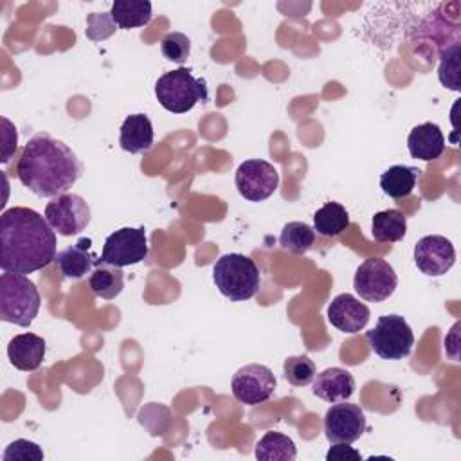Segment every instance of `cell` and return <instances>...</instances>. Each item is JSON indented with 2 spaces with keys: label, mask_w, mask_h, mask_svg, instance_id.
I'll return each instance as SVG.
<instances>
[{
  "label": "cell",
  "mask_w": 461,
  "mask_h": 461,
  "mask_svg": "<svg viewBox=\"0 0 461 461\" xmlns=\"http://www.w3.org/2000/svg\"><path fill=\"white\" fill-rule=\"evenodd\" d=\"M407 232V218L400 209H385L373 216L371 236L375 241H400Z\"/></svg>",
  "instance_id": "cell-23"
},
{
  "label": "cell",
  "mask_w": 461,
  "mask_h": 461,
  "mask_svg": "<svg viewBox=\"0 0 461 461\" xmlns=\"http://www.w3.org/2000/svg\"><path fill=\"white\" fill-rule=\"evenodd\" d=\"M407 148L412 158L425 162L436 160L445 151V137L438 124L423 122L414 126L407 137Z\"/></svg>",
  "instance_id": "cell-18"
},
{
  "label": "cell",
  "mask_w": 461,
  "mask_h": 461,
  "mask_svg": "<svg viewBox=\"0 0 461 461\" xmlns=\"http://www.w3.org/2000/svg\"><path fill=\"white\" fill-rule=\"evenodd\" d=\"M283 375L285 378L295 385V387H304L308 385L315 375H317V369H315V364L310 357L306 355H295V357H288L283 364Z\"/></svg>",
  "instance_id": "cell-27"
},
{
  "label": "cell",
  "mask_w": 461,
  "mask_h": 461,
  "mask_svg": "<svg viewBox=\"0 0 461 461\" xmlns=\"http://www.w3.org/2000/svg\"><path fill=\"white\" fill-rule=\"evenodd\" d=\"M276 376L263 364H247L240 367L230 380L232 396L245 405H258L267 400L276 391Z\"/></svg>",
  "instance_id": "cell-11"
},
{
  "label": "cell",
  "mask_w": 461,
  "mask_h": 461,
  "mask_svg": "<svg viewBox=\"0 0 461 461\" xmlns=\"http://www.w3.org/2000/svg\"><path fill=\"white\" fill-rule=\"evenodd\" d=\"M155 95L160 106L171 113H185L200 101L209 99L205 81L194 77L185 67L164 72L155 83Z\"/></svg>",
  "instance_id": "cell-5"
},
{
  "label": "cell",
  "mask_w": 461,
  "mask_h": 461,
  "mask_svg": "<svg viewBox=\"0 0 461 461\" xmlns=\"http://www.w3.org/2000/svg\"><path fill=\"white\" fill-rule=\"evenodd\" d=\"M43 216L58 234L72 236L85 230L90 223V207L83 196L63 193L45 205Z\"/></svg>",
  "instance_id": "cell-8"
},
{
  "label": "cell",
  "mask_w": 461,
  "mask_h": 461,
  "mask_svg": "<svg viewBox=\"0 0 461 461\" xmlns=\"http://www.w3.org/2000/svg\"><path fill=\"white\" fill-rule=\"evenodd\" d=\"M254 454L261 461H294L297 457V448L286 434L268 430L256 443Z\"/></svg>",
  "instance_id": "cell-25"
},
{
  "label": "cell",
  "mask_w": 461,
  "mask_h": 461,
  "mask_svg": "<svg viewBox=\"0 0 461 461\" xmlns=\"http://www.w3.org/2000/svg\"><path fill=\"white\" fill-rule=\"evenodd\" d=\"M398 277L394 268L380 258L366 259L355 272L353 288L355 292L369 303H382L393 295L396 290Z\"/></svg>",
  "instance_id": "cell-7"
},
{
  "label": "cell",
  "mask_w": 461,
  "mask_h": 461,
  "mask_svg": "<svg viewBox=\"0 0 461 461\" xmlns=\"http://www.w3.org/2000/svg\"><path fill=\"white\" fill-rule=\"evenodd\" d=\"M438 77L445 88L459 92V43H452L441 52Z\"/></svg>",
  "instance_id": "cell-28"
},
{
  "label": "cell",
  "mask_w": 461,
  "mask_h": 461,
  "mask_svg": "<svg viewBox=\"0 0 461 461\" xmlns=\"http://www.w3.org/2000/svg\"><path fill=\"white\" fill-rule=\"evenodd\" d=\"M56 230L29 207H11L0 216V267L4 272L31 274L56 259Z\"/></svg>",
  "instance_id": "cell-1"
},
{
  "label": "cell",
  "mask_w": 461,
  "mask_h": 461,
  "mask_svg": "<svg viewBox=\"0 0 461 461\" xmlns=\"http://www.w3.org/2000/svg\"><path fill=\"white\" fill-rule=\"evenodd\" d=\"M371 312L351 294H339L328 306V321L344 333H358L369 322Z\"/></svg>",
  "instance_id": "cell-14"
},
{
  "label": "cell",
  "mask_w": 461,
  "mask_h": 461,
  "mask_svg": "<svg viewBox=\"0 0 461 461\" xmlns=\"http://www.w3.org/2000/svg\"><path fill=\"white\" fill-rule=\"evenodd\" d=\"M420 169L405 164H396L380 175V187L391 198H405L412 193L418 182Z\"/></svg>",
  "instance_id": "cell-21"
},
{
  "label": "cell",
  "mask_w": 461,
  "mask_h": 461,
  "mask_svg": "<svg viewBox=\"0 0 461 461\" xmlns=\"http://www.w3.org/2000/svg\"><path fill=\"white\" fill-rule=\"evenodd\" d=\"M355 393V378L348 369L328 367L315 375L313 394L328 403L349 400Z\"/></svg>",
  "instance_id": "cell-15"
},
{
  "label": "cell",
  "mask_w": 461,
  "mask_h": 461,
  "mask_svg": "<svg viewBox=\"0 0 461 461\" xmlns=\"http://www.w3.org/2000/svg\"><path fill=\"white\" fill-rule=\"evenodd\" d=\"M110 16L119 29L144 27L151 20V4L146 0H115Z\"/></svg>",
  "instance_id": "cell-22"
},
{
  "label": "cell",
  "mask_w": 461,
  "mask_h": 461,
  "mask_svg": "<svg viewBox=\"0 0 461 461\" xmlns=\"http://www.w3.org/2000/svg\"><path fill=\"white\" fill-rule=\"evenodd\" d=\"M328 461H349V459H362L360 452L353 447H349V443H333V447L328 450L326 454Z\"/></svg>",
  "instance_id": "cell-32"
},
{
  "label": "cell",
  "mask_w": 461,
  "mask_h": 461,
  "mask_svg": "<svg viewBox=\"0 0 461 461\" xmlns=\"http://www.w3.org/2000/svg\"><path fill=\"white\" fill-rule=\"evenodd\" d=\"M367 342L380 358L400 360L412 351L414 333L402 315L387 313L380 315L376 326L367 331Z\"/></svg>",
  "instance_id": "cell-6"
},
{
  "label": "cell",
  "mask_w": 461,
  "mask_h": 461,
  "mask_svg": "<svg viewBox=\"0 0 461 461\" xmlns=\"http://www.w3.org/2000/svg\"><path fill=\"white\" fill-rule=\"evenodd\" d=\"M234 182L238 193L245 200L263 202L276 193L279 185V173L270 162L263 158H250L238 166Z\"/></svg>",
  "instance_id": "cell-10"
},
{
  "label": "cell",
  "mask_w": 461,
  "mask_h": 461,
  "mask_svg": "<svg viewBox=\"0 0 461 461\" xmlns=\"http://www.w3.org/2000/svg\"><path fill=\"white\" fill-rule=\"evenodd\" d=\"M43 450L29 439H14L4 450V461H41Z\"/></svg>",
  "instance_id": "cell-30"
},
{
  "label": "cell",
  "mask_w": 461,
  "mask_h": 461,
  "mask_svg": "<svg viewBox=\"0 0 461 461\" xmlns=\"http://www.w3.org/2000/svg\"><path fill=\"white\" fill-rule=\"evenodd\" d=\"M47 344L34 333H20L9 340L7 357L20 371H36L45 358Z\"/></svg>",
  "instance_id": "cell-17"
},
{
  "label": "cell",
  "mask_w": 461,
  "mask_h": 461,
  "mask_svg": "<svg viewBox=\"0 0 461 461\" xmlns=\"http://www.w3.org/2000/svg\"><path fill=\"white\" fill-rule=\"evenodd\" d=\"M414 263L425 276L438 277L447 274L456 263V250L450 240L439 234H429L414 245Z\"/></svg>",
  "instance_id": "cell-13"
},
{
  "label": "cell",
  "mask_w": 461,
  "mask_h": 461,
  "mask_svg": "<svg viewBox=\"0 0 461 461\" xmlns=\"http://www.w3.org/2000/svg\"><path fill=\"white\" fill-rule=\"evenodd\" d=\"M90 249L92 240L81 238L74 245H68L63 250H59L56 254L54 263L58 265L61 276L68 279H81L86 274H90L97 259V256Z\"/></svg>",
  "instance_id": "cell-16"
},
{
  "label": "cell",
  "mask_w": 461,
  "mask_h": 461,
  "mask_svg": "<svg viewBox=\"0 0 461 461\" xmlns=\"http://www.w3.org/2000/svg\"><path fill=\"white\" fill-rule=\"evenodd\" d=\"M160 50L166 59L182 65L191 52V41L182 32H167L160 41Z\"/></svg>",
  "instance_id": "cell-29"
},
{
  "label": "cell",
  "mask_w": 461,
  "mask_h": 461,
  "mask_svg": "<svg viewBox=\"0 0 461 461\" xmlns=\"http://www.w3.org/2000/svg\"><path fill=\"white\" fill-rule=\"evenodd\" d=\"M148 258V238L144 227H122L112 232L103 245L101 261L113 267H130Z\"/></svg>",
  "instance_id": "cell-9"
},
{
  "label": "cell",
  "mask_w": 461,
  "mask_h": 461,
  "mask_svg": "<svg viewBox=\"0 0 461 461\" xmlns=\"http://www.w3.org/2000/svg\"><path fill=\"white\" fill-rule=\"evenodd\" d=\"M366 416L360 405L337 402L324 414V434L331 443H353L366 432Z\"/></svg>",
  "instance_id": "cell-12"
},
{
  "label": "cell",
  "mask_w": 461,
  "mask_h": 461,
  "mask_svg": "<svg viewBox=\"0 0 461 461\" xmlns=\"http://www.w3.org/2000/svg\"><path fill=\"white\" fill-rule=\"evenodd\" d=\"M2 124H4V151H2V162H7L11 153L16 149V142H18V135H16V128L9 122V119L2 117Z\"/></svg>",
  "instance_id": "cell-33"
},
{
  "label": "cell",
  "mask_w": 461,
  "mask_h": 461,
  "mask_svg": "<svg viewBox=\"0 0 461 461\" xmlns=\"http://www.w3.org/2000/svg\"><path fill=\"white\" fill-rule=\"evenodd\" d=\"M40 292L23 274L4 272L0 276V319L27 328L40 310Z\"/></svg>",
  "instance_id": "cell-4"
},
{
  "label": "cell",
  "mask_w": 461,
  "mask_h": 461,
  "mask_svg": "<svg viewBox=\"0 0 461 461\" xmlns=\"http://www.w3.org/2000/svg\"><path fill=\"white\" fill-rule=\"evenodd\" d=\"M212 281L223 297L240 303L249 301L258 294L261 274L254 259L245 254L230 252L216 259L212 267Z\"/></svg>",
  "instance_id": "cell-3"
},
{
  "label": "cell",
  "mask_w": 461,
  "mask_h": 461,
  "mask_svg": "<svg viewBox=\"0 0 461 461\" xmlns=\"http://www.w3.org/2000/svg\"><path fill=\"white\" fill-rule=\"evenodd\" d=\"M83 175L77 155L59 139L45 131L34 133L23 146L18 162V180L41 198L67 193Z\"/></svg>",
  "instance_id": "cell-2"
},
{
  "label": "cell",
  "mask_w": 461,
  "mask_h": 461,
  "mask_svg": "<svg viewBox=\"0 0 461 461\" xmlns=\"http://www.w3.org/2000/svg\"><path fill=\"white\" fill-rule=\"evenodd\" d=\"M153 124L144 113H131L121 124L119 144L124 151L135 155L144 153L153 146Z\"/></svg>",
  "instance_id": "cell-19"
},
{
  "label": "cell",
  "mask_w": 461,
  "mask_h": 461,
  "mask_svg": "<svg viewBox=\"0 0 461 461\" xmlns=\"http://www.w3.org/2000/svg\"><path fill=\"white\" fill-rule=\"evenodd\" d=\"M315 243V230L304 221H288L281 234L279 245L292 254H306Z\"/></svg>",
  "instance_id": "cell-26"
},
{
  "label": "cell",
  "mask_w": 461,
  "mask_h": 461,
  "mask_svg": "<svg viewBox=\"0 0 461 461\" xmlns=\"http://www.w3.org/2000/svg\"><path fill=\"white\" fill-rule=\"evenodd\" d=\"M88 286L95 297H101L106 301L115 299L124 286V276L121 267L103 263L97 258L88 277Z\"/></svg>",
  "instance_id": "cell-20"
},
{
  "label": "cell",
  "mask_w": 461,
  "mask_h": 461,
  "mask_svg": "<svg viewBox=\"0 0 461 461\" xmlns=\"http://www.w3.org/2000/svg\"><path fill=\"white\" fill-rule=\"evenodd\" d=\"M349 227V214L339 202H326L313 214V230L326 238H335Z\"/></svg>",
  "instance_id": "cell-24"
},
{
  "label": "cell",
  "mask_w": 461,
  "mask_h": 461,
  "mask_svg": "<svg viewBox=\"0 0 461 461\" xmlns=\"http://www.w3.org/2000/svg\"><path fill=\"white\" fill-rule=\"evenodd\" d=\"M117 31V25L113 23L110 13H92L86 18V38L92 41H101L112 36Z\"/></svg>",
  "instance_id": "cell-31"
}]
</instances>
